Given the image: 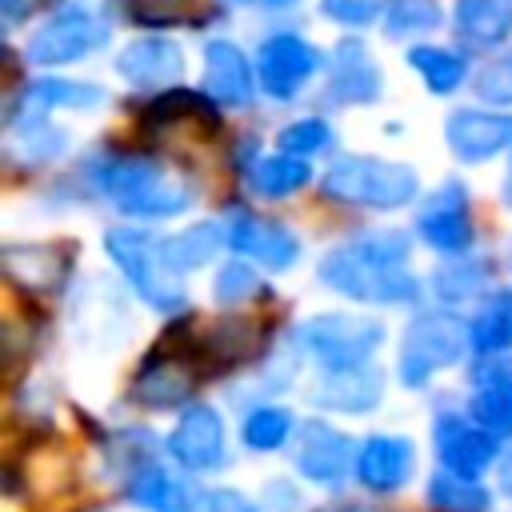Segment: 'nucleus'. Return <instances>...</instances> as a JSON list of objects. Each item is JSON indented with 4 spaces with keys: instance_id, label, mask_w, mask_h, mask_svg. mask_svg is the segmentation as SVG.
I'll use <instances>...</instances> for the list:
<instances>
[{
    "instance_id": "1",
    "label": "nucleus",
    "mask_w": 512,
    "mask_h": 512,
    "mask_svg": "<svg viewBox=\"0 0 512 512\" xmlns=\"http://www.w3.org/2000/svg\"><path fill=\"white\" fill-rule=\"evenodd\" d=\"M408 236L404 232H368L336 248L320 264V280L336 292L368 304H404L416 296V276L404 268Z\"/></svg>"
},
{
    "instance_id": "2",
    "label": "nucleus",
    "mask_w": 512,
    "mask_h": 512,
    "mask_svg": "<svg viewBox=\"0 0 512 512\" xmlns=\"http://www.w3.org/2000/svg\"><path fill=\"white\" fill-rule=\"evenodd\" d=\"M416 172L408 164H392V160H340L328 176H324V192L332 200L344 204H364V208H400L416 196Z\"/></svg>"
},
{
    "instance_id": "3",
    "label": "nucleus",
    "mask_w": 512,
    "mask_h": 512,
    "mask_svg": "<svg viewBox=\"0 0 512 512\" xmlns=\"http://www.w3.org/2000/svg\"><path fill=\"white\" fill-rule=\"evenodd\" d=\"M108 252L120 264V272L132 280V288L160 312H172L184 304V288H180V272L164 260L160 240H152L148 232L136 228H116L108 232Z\"/></svg>"
},
{
    "instance_id": "4",
    "label": "nucleus",
    "mask_w": 512,
    "mask_h": 512,
    "mask_svg": "<svg viewBox=\"0 0 512 512\" xmlns=\"http://www.w3.org/2000/svg\"><path fill=\"white\" fill-rule=\"evenodd\" d=\"M104 192L128 216H176L188 204L184 184L148 160H120L104 172Z\"/></svg>"
},
{
    "instance_id": "5",
    "label": "nucleus",
    "mask_w": 512,
    "mask_h": 512,
    "mask_svg": "<svg viewBox=\"0 0 512 512\" xmlns=\"http://www.w3.org/2000/svg\"><path fill=\"white\" fill-rule=\"evenodd\" d=\"M300 340L328 372H336V368L368 364V356L384 340V328L376 320H360V316H316L304 324Z\"/></svg>"
},
{
    "instance_id": "6",
    "label": "nucleus",
    "mask_w": 512,
    "mask_h": 512,
    "mask_svg": "<svg viewBox=\"0 0 512 512\" xmlns=\"http://www.w3.org/2000/svg\"><path fill=\"white\" fill-rule=\"evenodd\" d=\"M464 352V332L456 320L444 316H420L408 336H404V352H400V376L408 388H420L432 372L456 364Z\"/></svg>"
},
{
    "instance_id": "7",
    "label": "nucleus",
    "mask_w": 512,
    "mask_h": 512,
    "mask_svg": "<svg viewBox=\"0 0 512 512\" xmlns=\"http://www.w3.org/2000/svg\"><path fill=\"white\" fill-rule=\"evenodd\" d=\"M104 40H108V32L92 12L68 8L36 28V36L28 40V60L32 64H68V60H80L84 52L100 48Z\"/></svg>"
},
{
    "instance_id": "8",
    "label": "nucleus",
    "mask_w": 512,
    "mask_h": 512,
    "mask_svg": "<svg viewBox=\"0 0 512 512\" xmlns=\"http://www.w3.org/2000/svg\"><path fill=\"white\" fill-rule=\"evenodd\" d=\"M168 452L188 472H212L224 460V420L208 404H192L168 436Z\"/></svg>"
},
{
    "instance_id": "9",
    "label": "nucleus",
    "mask_w": 512,
    "mask_h": 512,
    "mask_svg": "<svg viewBox=\"0 0 512 512\" xmlns=\"http://www.w3.org/2000/svg\"><path fill=\"white\" fill-rule=\"evenodd\" d=\"M436 452L448 472L476 480L496 460V436L484 432L480 424H464L460 416H440L436 420Z\"/></svg>"
},
{
    "instance_id": "10",
    "label": "nucleus",
    "mask_w": 512,
    "mask_h": 512,
    "mask_svg": "<svg viewBox=\"0 0 512 512\" xmlns=\"http://www.w3.org/2000/svg\"><path fill=\"white\" fill-rule=\"evenodd\" d=\"M316 64H320L316 48H308L300 36H272L256 56V72H260L264 92H272L280 100H288L316 72Z\"/></svg>"
},
{
    "instance_id": "11",
    "label": "nucleus",
    "mask_w": 512,
    "mask_h": 512,
    "mask_svg": "<svg viewBox=\"0 0 512 512\" xmlns=\"http://www.w3.org/2000/svg\"><path fill=\"white\" fill-rule=\"evenodd\" d=\"M444 140L460 160H484L500 148L512 144V116L480 112V108H460L444 124Z\"/></svg>"
},
{
    "instance_id": "12",
    "label": "nucleus",
    "mask_w": 512,
    "mask_h": 512,
    "mask_svg": "<svg viewBox=\"0 0 512 512\" xmlns=\"http://www.w3.org/2000/svg\"><path fill=\"white\" fill-rule=\"evenodd\" d=\"M296 468L316 484H340L352 472V440L328 424H308L296 444Z\"/></svg>"
},
{
    "instance_id": "13",
    "label": "nucleus",
    "mask_w": 512,
    "mask_h": 512,
    "mask_svg": "<svg viewBox=\"0 0 512 512\" xmlns=\"http://www.w3.org/2000/svg\"><path fill=\"white\" fill-rule=\"evenodd\" d=\"M416 224H420V236H424L432 248H440V252H460V248H468V240H472V220H468V200H464L460 184L440 188V196H432V200L424 204V212H420Z\"/></svg>"
},
{
    "instance_id": "14",
    "label": "nucleus",
    "mask_w": 512,
    "mask_h": 512,
    "mask_svg": "<svg viewBox=\"0 0 512 512\" xmlns=\"http://www.w3.org/2000/svg\"><path fill=\"white\" fill-rule=\"evenodd\" d=\"M416 452L404 436H372L356 456V476L372 492H396L412 476Z\"/></svg>"
},
{
    "instance_id": "15",
    "label": "nucleus",
    "mask_w": 512,
    "mask_h": 512,
    "mask_svg": "<svg viewBox=\"0 0 512 512\" xmlns=\"http://www.w3.org/2000/svg\"><path fill=\"white\" fill-rule=\"evenodd\" d=\"M228 244L236 252L260 260V264H268V268H288L300 252V244L288 228H280L272 220H260V216H244V212H236V220L228 228Z\"/></svg>"
},
{
    "instance_id": "16",
    "label": "nucleus",
    "mask_w": 512,
    "mask_h": 512,
    "mask_svg": "<svg viewBox=\"0 0 512 512\" xmlns=\"http://www.w3.org/2000/svg\"><path fill=\"white\" fill-rule=\"evenodd\" d=\"M204 88L216 104L240 108L252 96V68L244 60V52L228 40H212L204 48Z\"/></svg>"
},
{
    "instance_id": "17",
    "label": "nucleus",
    "mask_w": 512,
    "mask_h": 512,
    "mask_svg": "<svg viewBox=\"0 0 512 512\" xmlns=\"http://www.w3.org/2000/svg\"><path fill=\"white\" fill-rule=\"evenodd\" d=\"M180 68H184V52H180L172 40H164V36L136 40V44H128L124 56H120V72H124V80L136 84V88H160V84L176 80Z\"/></svg>"
},
{
    "instance_id": "18",
    "label": "nucleus",
    "mask_w": 512,
    "mask_h": 512,
    "mask_svg": "<svg viewBox=\"0 0 512 512\" xmlns=\"http://www.w3.org/2000/svg\"><path fill=\"white\" fill-rule=\"evenodd\" d=\"M332 96L336 100H356L368 104L380 96V72L360 40H340L332 52Z\"/></svg>"
},
{
    "instance_id": "19",
    "label": "nucleus",
    "mask_w": 512,
    "mask_h": 512,
    "mask_svg": "<svg viewBox=\"0 0 512 512\" xmlns=\"http://www.w3.org/2000/svg\"><path fill=\"white\" fill-rule=\"evenodd\" d=\"M380 392H384V380H380L376 368H368V364H360V368H336L316 388V404L336 408V412H368V408H376Z\"/></svg>"
},
{
    "instance_id": "20",
    "label": "nucleus",
    "mask_w": 512,
    "mask_h": 512,
    "mask_svg": "<svg viewBox=\"0 0 512 512\" xmlns=\"http://www.w3.org/2000/svg\"><path fill=\"white\" fill-rule=\"evenodd\" d=\"M188 396H192V372L172 356L148 360L140 368V376L132 380V400H140L148 408H172Z\"/></svg>"
},
{
    "instance_id": "21",
    "label": "nucleus",
    "mask_w": 512,
    "mask_h": 512,
    "mask_svg": "<svg viewBox=\"0 0 512 512\" xmlns=\"http://www.w3.org/2000/svg\"><path fill=\"white\" fill-rule=\"evenodd\" d=\"M4 272L24 288H56L68 272V256H60V248L52 244H12L4 248Z\"/></svg>"
},
{
    "instance_id": "22",
    "label": "nucleus",
    "mask_w": 512,
    "mask_h": 512,
    "mask_svg": "<svg viewBox=\"0 0 512 512\" xmlns=\"http://www.w3.org/2000/svg\"><path fill=\"white\" fill-rule=\"evenodd\" d=\"M456 28L468 44L492 48L512 32V0H456Z\"/></svg>"
},
{
    "instance_id": "23",
    "label": "nucleus",
    "mask_w": 512,
    "mask_h": 512,
    "mask_svg": "<svg viewBox=\"0 0 512 512\" xmlns=\"http://www.w3.org/2000/svg\"><path fill=\"white\" fill-rule=\"evenodd\" d=\"M172 124H200V128H216V104L208 96L196 92H164L156 104L144 108V128L152 132H168Z\"/></svg>"
},
{
    "instance_id": "24",
    "label": "nucleus",
    "mask_w": 512,
    "mask_h": 512,
    "mask_svg": "<svg viewBox=\"0 0 512 512\" xmlns=\"http://www.w3.org/2000/svg\"><path fill=\"white\" fill-rule=\"evenodd\" d=\"M128 496L148 508V512H188L192 508V496L184 484H176L160 464H144L136 468L132 484H128Z\"/></svg>"
},
{
    "instance_id": "25",
    "label": "nucleus",
    "mask_w": 512,
    "mask_h": 512,
    "mask_svg": "<svg viewBox=\"0 0 512 512\" xmlns=\"http://www.w3.org/2000/svg\"><path fill=\"white\" fill-rule=\"evenodd\" d=\"M472 420L492 436H512V376L496 372L472 396Z\"/></svg>"
},
{
    "instance_id": "26",
    "label": "nucleus",
    "mask_w": 512,
    "mask_h": 512,
    "mask_svg": "<svg viewBox=\"0 0 512 512\" xmlns=\"http://www.w3.org/2000/svg\"><path fill=\"white\" fill-rule=\"evenodd\" d=\"M220 244H224V232H220L216 224H192V228H184V232L160 240L164 260H168L176 272H184V268H200L208 256H216Z\"/></svg>"
},
{
    "instance_id": "27",
    "label": "nucleus",
    "mask_w": 512,
    "mask_h": 512,
    "mask_svg": "<svg viewBox=\"0 0 512 512\" xmlns=\"http://www.w3.org/2000/svg\"><path fill=\"white\" fill-rule=\"evenodd\" d=\"M252 348H256V328L240 316L220 320L200 336V356H212V364H236L252 356Z\"/></svg>"
},
{
    "instance_id": "28",
    "label": "nucleus",
    "mask_w": 512,
    "mask_h": 512,
    "mask_svg": "<svg viewBox=\"0 0 512 512\" xmlns=\"http://www.w3.org/2000/svg\"><path fill=\"white\" fill-rule=\"evenodd\" d=\"M468 340H472L476 352H504V348H512V292H496L480 308V316L472 320Z\"/></svg>"
},
{
    "instance_id": "29",
    "label": "nucleus",
    "mask_w": 512,
    "mask_h": 512,
    "mask_svg": "<svg viewBox=\"0 0 512 512\" xmlns=\"http://www.w3.org/2000/svg\"><path fill=\"white\" fill-rule=\"evenodd\" d=\"M308 184V164L296 156H264L252 168V188L260 196H288Z\"/></svg>"
},
{
    "instance_id": "30",
    "label": "nucleus",
    "mask_w": 512,
    "mask_h": 512,
    "mask_svg": "<svg viewBox=\"0 0 512 512\" xmlns=\"http://www.w3.org/2000/svg\"><path fill=\"white\" fill-rule=\"evenodd\" d=\"M428 500L436 504V508H444V512H484L488 508V492L476 484V480H464V476H456V472H440V476H432V484H428Z\"/></svg>"
},
{
    "instance_id": "31",
    "label": "nucleus",
    "mask_w": 512,
    "mask_h": 512,
    "mask_svg": "<svg viewBox=\"0 0 512 512\" xmlns=\"http://www.w3.org/2000/svg\"><path fill=\"white\" fill-rule=\"evenodd\" d=\"M408 64L428 80L432 92H452L464 80V60L456 52H444V48H432V44L412 48L408 52Z\"/></svg>"
},
{
    "instance_id": "32",
    "label": "nucleus",
    "mask_w": 512,
    "mask_h": 512,
    "mask_svg": "<svg viewBox=\"0 0 512 512\" xmlns=\"http://www.w3.org/2000/svg\"><path fill=\"white\" fill-rule=\"evenodd\" d=\"M100 88L76 80H36L28 88V108H92L100 104Z\"/></svg>"
},
{
    "instance_id": "33",
    "label": "nucleus",
    "mask_w": 512,
    "mask_h": 512,
    "mask_svg": "<svg viewBox=\"0 0 512 512\" xmlns=\"http://www.w3.org/2000/svg\"><path fill=\"white\" fill-rule=\"evenodd\" d=\"M288 432H292V416L284 408H256L244 420V444L256 448V452L280 448L288 440Z\"/></svg>"
},
{
    "instance_id": "34",
    "label": "nucleus",
    "mask_w": 512,
    "mask_h": 512,
    "mask_svg": "<svg viewBox=\"0 0 512 512\" xmlns=\"http://www.w3.org/2000/svg\"><path fill=\"white\" fill-rule=\"evenodd\" d=\"M440 24V8L432 0H392L384 12V28L392 36H408V32H424Z\"/></svg>"
},
{
    "instance_id": "35",
    "label": "nucleus",
    "mask_w": 512,
    "mask_h": 512,
    "mask_svg": "<svg viewBox=\"0 0 512 512\" xmlns=\"http://www.w3.org/2000/svg\"><path fill=\"white\" fill-rule=\"evenodd\" d=\"M128 16L144 28H168V24H184L192 20L196 0H124Z\"/></svg>"
},
{
    "instance_id": "36",
    "label": "nucleus",
    "mask_w": 512,
    "mask_h": 512,
    "mask_svg": "<svg viewBox=\"0 0 512 512\" xmlns=\"http://www.w3.org/2000/svg\"><path fill=\"white\" fill-rule=\"evenodd\" d=\"M328 144V124L324 120H300V124H288L280 132V148L288 156H300V152H316Z\"/></svg>"
},
{
    "instance_id": "37",
    "label": "nucleus",
    "mask_w": 512,
    "mask_h": 512,
    "mask_svg": "<svg viewBox=\"0 0 512 512\" xmlns=\"http://www.w3.org/2000/svg\"><path fill=\"white\" fill-rule=\"evenodd\" d=\"M476 92H480L484 100H492V104H512V56L488 64V68L476 76Z\"/></svg>"
},
{
    "instance_id": "38",
    "label": "nucleus",
    "mask_w": 512,
    "mask_h": 512,
    "mask_svg": "<svg viewBox=\"0 0 512 512\" xmlns=\"http://www.w3.org/2000/svg\"><path fill=\"white\" fill-rule=\"evenodd\" d=\"M324 12L340 24H368L384 12V0H324Z\"/></svg>"
},
{
    "instance_id": "39",
    "label": "nucleus",
    "mask_w": 512,
    "mask_h": 512,
    "mask_svg": "<svg viewBox=\"0 0 512 512\" xmlns=\"http://www.w3.org/2000/svg\"><path fill=\"white\" fill-rule=\"evenodd\" d=\"M252 288H256V276H252L244 264H228V268L220 272V280H216V300L236 304V300L252 296Z\"/></svg>"
},
{
    "instance_id": "40",
    "label": "nucleus",
    "mask_w": 512,
    "mask_h": 512,
    "mask_svg": "<svg viewBox=\"0 0 512 512\" xmlns=\"http://www.w3.org/2000/svg\"><path fill=\"white\" fill-rule=\"evenodd\" d=\"M204 512H256V504L248 496H240L236 488H216V492H208Z\"/></svg>"
},
{
    "instance_id": "41",
    "label": "nucleus",
    "mask_w": 512,
    "mask_h": 512,
    "mask_svg": "<svg viewBox=\"0 0 512 512\" xmlns=\"http://www.w3.org/2000/svg\"><path fill=\"white\" fill-rule=\"evenodd\" d=\"M500 488L512 496V452L504 456V464H500Z\"/></svg>"
},
{
    "instance_id": "42",
    "label": "nucleus",
    "mask_w": 512,
    "mask_h": 512,
    "mask_svg": "<svg viewBox=\"0 0 512 512\" xmlns=\"http://www.w3.org/2000/svg\"><path fill=\"white\" fill-rule=\"evenodd\" d=\"M240 4H260V8H284V4H296V0H240Z\"/></svg>"
},
{
    "instance_id": "43",
    "label": "nucleus",
    "mask_w": 512,
    "mask_h": 512,
    "mask_svg": "<svg viewBox=\"0 0 512 512\" xmlns=\"http://www.w3.org/2000/svg\"><path fill=\"white\" fill-rule=\"evenodd\" d=\"M504 200L512 204V168H508V184H504Z\"/></svg>"
}]
</instances>
